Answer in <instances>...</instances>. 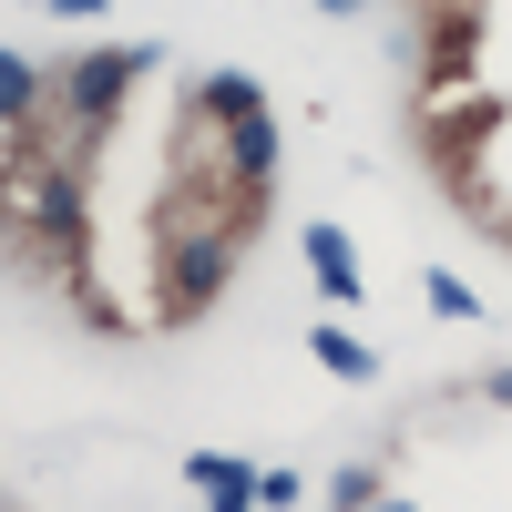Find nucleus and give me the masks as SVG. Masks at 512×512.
Segmentation results:
<instances>
[{"mask_svg":"<svg viewBox=\"0 0 512 512\" xmlns=\"http://www.w3.org/2000/svg\"><path fill=\"white\" fill-rule=\"evenodd\" d=\"M226 256H236V236H185L175 256H164V308H175V318H195L205 297L226 287Z\"/></svg>","mask_w":512,"mask_h":512,"instance_id":"nucleus-1","label":"nucleus"},{"mask_svg":"<svg viewBox=\"0 0 512 512\" xmlns=\"http://www.w3.org/2000/svg\"><path fill=\"white\" fill-rule=\"evenodd\" d=\"M226 164H236L246 185H277V123H267V113H246L236 134H226Z\"/></svg>","mask_w":512,"mask_h":512,"instance_id":"nucleus-4","label":"nucleus"},{"mask_svg":"<svg viewBox=\"0 0 512 512\" xmlns=\"http://www.w3.org/2000/svg\"><path fill=\"white\" fill-rule=\"evenodd\" d=\"M31 103H41V72L21 52H0V123H31Z\"/></svg>","mask_w":512,"mask_h":512,"instance_id":"nucleus-6","label":"nucleus"},{"mask_svg":"<svg viewBox=\"0 0 512 512\" xmlns=\"http://www.w3.org/2000/svg\"><path fill=\"white\" fill-rule=\"evenodd\" d=\"M369 512H410V502H369Z\"/></svg>","mask_w":512,"mask_h":512,"instance_id":"nucleus-14","label":"nucleus"},{"mask_svg":"<svg viewBox=\"0 0 512 512\" xmlns=\"http://www.w3.org/2000/svg\"><path fill=\"white\" fill-rule=\"evenodd\" d=\"M41 11H103V0H41Z\"/></svg>","mask_w":512,"mask_h":512,"instance_id":"nucleus-12","label":"nucleus"},{"mask_svg":"<svg viewBox=\"0 0 512 512\" xmlns=\"http://www.w3.org/2000/svg\"><path fill=\"white\" fill-rule=\"evenodd\" d=\"M154 52L134 41V52H93V62H72V113L82 123H113V103H123V72H144Z\"/></svg>","mask_w":512,"mask_h":512,"instance_id":"nucleus-2","label":"nucleus"},{"mask_svg":"<svg viewBox=\"0 0 512 512\" xmlns=\"http://www.w3.org/2000/svg\"><path fill=\"white\" fill-rule=\"evenodd\" d=\"M195 103H205V113H226V123H246V113H256V82H246V72H205V82H195Z\"/></svg>","mask_w":512,"mask_h":512,"instance_id":"nucleus-7","label":"nucleus"},{"mask_svg":"<svg viewBox=\"0 0 512 512\" xmlns=\"http://www.w3.org/2000/svg\"><path fill=\"white\" fill-rule=\"evenodd\" d=\"M308 267H318L328 297H349V308H359V256H349V236H338V226H308Z\"/></svg>","mask_w":512,"mask_h":512,"instance_id":"nucleus-5","label":"nucleus"},{"mask_svg":"<svg viewBox=\"0 0 512 512\" xmlns=\"http://www.w3.org/2000/svg\"><path fill=\"white\" fill-rule=\"evenodd\" d=\"M318 11H359V0H318Z\"/></svg>","mask_w":512,"mask_h":512,"instance_id":"nucleus-13","label":"nucleus"},{"mask_svg":"<svg viewBox=\"0 0 512 512\" xmlns=\"http://www.w3.org/2000/svg\"><path fill=\"white\" fill-rule=\"evenodd\" d=\"M379 502V472H338V512H369Z\"/></svg>","mask_w":512,"mask_h":512,"instance_id":"nucleus-10","label":"nucleus"},{"mask_svg":"<svg viewBox=\"0 0 512 512\" xmlns=\"http://www.w3.org/2000/svg\"><path fill=\"white\" fill-rule=\"evenodd\" d=\"M482 390H492V400H512V369H492V379H482Z\"/></svg>","mask_w":512,"mask_h":512,"instance_id":"nucleus-11","label":"nucleus"},{"mask_svg":"<svg viewBox=\"0 0 512 512\" xmlns=\"http://www.w3.org/2000/svg\"><path fill=\"white\" fill-rule=\"evenodd\" d=\"M420 287H431V308H451V318H482V297L461 287V277H441V267H431V277H420Z\"/></svg>","mask_w":512,"mask_h":512,"instance_id":"nucleus-9","label":"nucleus"},{"mask_svg":"<svg viewBox=\"0 0 512 512\" xmlns=\"http://www.w3.org/2000/svg\"><path fill=\"white\" fill-rule=\"evenodd\" d=\"M11 195H21L31 216H41V226H52V236L72 246V226H82V195H72V175H62V164H41V175H21Z\"/></svg>","mask_w":512,"mask_h":512,"instance_id":"nucleus-3","label":"nucleus"},{"mask_svg":"<svg viewBox=\"0 0 512 512\" xmlns=\"http://www.w3.org/2000/svg\"><path fill=\"white\" fill-rule=\"evenodd\" d=\"M318 359H328L338 379H369V349H359V338H349V328H318Z\"/></svg>","mask_w":512,"mask_h":512,"instance_id":"nucleus-8","label":"nucleus"}]
</instances>
